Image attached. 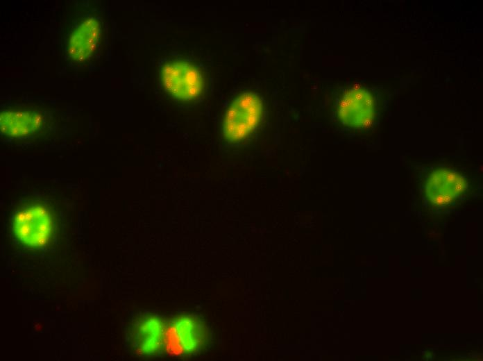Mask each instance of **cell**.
<instances>
[{"mask_svg": "<svg viewBox=\"0 0 483 361\" xmlns=\"http://www.w3.org/2000/svg\"><path fill=\"white\" fill-rule=\"evenodd\" d=\"M469 176L448 167L429 169L421 180V192L437 207L455 203L469 192Z\"/></svg>", "mask_w": 483, "mask_h": 361, "instance_id": "obj_1", "label": "cell"}, {"mask_svg": "<svg viewBox=\"0 0 483 361\" xmlns=\"http://www.w3.org/2000/svg\"><path fill=\"white\" fill-rule=\"evenodd\" d=\"M262 102L253 93L237 97L226 112L223 124V137L228 142H238L249 135L258 124L262 115Z\"/></svg>", "mask_w": 483, "mask_h": 361, "instance_id": "obj_2", "label": "cell"}, {"mask_svg": "<svg viewBox=\"0 0 483 361\" xmlns=\"http://www.w3.org/2000/svg\"><path fill=\"white\" fill-rule=\"evenodd\" d=\"M161 79L166 91L183 101L196 97L203 85L200 71L182 60H172L164 65L161 70Z\"/></svg>", "mask_w": 483, "mask_h": 361, "instance_id": "obj_3", "label": "cell"}, {"mask_svg": "<svg viewBox=\"0 0 483 361\" xmlns=\"http://www.w3.org/2000/svg\"><path fill=\"white\" fill-rule=\"evenodd\" d=\"M341 122L347 126L366 128L375 119V102L371 94L365 89L355 87L347 90L337 108Z\"/></svg>", "mask_w": 483, "mask_h": 361, "instance_id": "obj_4", "label": "cell"}, {"mask_svg": "<svg viewBox=\"0 0 483 361\" xmlns=\"http://www.w3.org/2000/svg\"><path fill=\"white\" fill-rule=\"evenodd\" d=\"M51 220L46 210L40 205L26 207L19 211L13 221L14 232L24 244L40 246L48 240Z\"/></svg>", "mask_w": 483, "mask_h": 361, "instance_id": "obj_5", "label": "cell"}, {"mask_svg": "<svg viewBox=\"0 0 483 361\" xmlns=\"http://www.w3.org/2000/svg\"><path fill=\"white\" fill-rule=\"evenodd\" d=\"M100 35V25L96 19L89 18L71 35L68 52L75 60L83 61L89 58Z\"/></svg>", "mask_w": 483, "mask_h": 361, "instance_id": "obj_6", "label": "cell"}, {"mask_svg": "<svg viewBox=\"0 0 483 361\" xmlns=\"http://www.w3.org/2000/svg\"><path fill=\"white\" fill-rule=\"evenodd\" d=\"M134 330L133 342L140 352L149 354L160 348L162 342L163 328L158 320L154 318L144 319Z\"/></svg>", "mask_w": 483, "mask_h": 361, "instance_id": "obj_7", "label": "cell"}, {"mask_svg": "<svg viewBox=\"0 0 483 361\" xmlns=\"http://www.w3.org/2000/svg\"><path fill=\"white\" fill-rule=\"evenodd\" d=\"M179 342L187 352L195 351L203 342V328L196 319L183 317L175 324Z\"/></svg>", "mask_w": 483, "mask_h": 361, "instance_id": "obj_8", "label": "cell"}, {"mask_svg": "<svg viewBox=\"0 0 483 361\" xmlns=\"http://www.w3.org/2000/svg\"><path fill=\"white\" fill-rule=\"evenodd\" d=\"M12 114L14 118L10 117L9 120L14 121V123L1 124L2 131L13 136H22L33 131L39 126L40 119H37L35 113L22 112Z\"/></svg>", "mask_w": 483, "mask_h": 361, "instance_id": "obj_9", "label": "cell"}]
</instances>
